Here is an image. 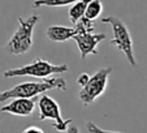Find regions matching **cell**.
I'll use <instances>...</instances> for the list:
<instances>
[{"label": "cell", "instance_id": "cell-1", "mask_svg": "<svg viewBox=\"0 0 147 133\" xmlns=\"http://www.w3.org/2000/svg\"><path fill=\"white\" fill-rule=\"evenodd\" d=\"M67 90V81L61 77L45 78L43 81H29L13 86L9 90L0 93V103L14 98H34L36 95L45 94L48 90Z\"/></svg>", "mask_w": 147, "mask_h": 133}, {"label": "cell", "instance_id": "cell-2", "mask_svg": "<svg viewBox=\"0 0 147 133\" xmlns=\"http://www.w3.org/2000/svg\"><path fill=\"white\" fill-rule=\"evenodd\" d=\"M17 21L18 28L8 41L5 50L12 55H24L33 47V33L39 21V17L36 14H33L28 18L18 17Z\"/></svg>", "mask_w": 147, "mask_h": 133}, {"label": "cell", "instance_id": "cell-3", "mask_svg": "<svg viewBox=\"0 0 147 133\" xmlns=\"http://www.w3.org/2000/svg\"><path fill=\"white\" fill-rule=\"evenodd\" d=\"M68 72V64H52L45 59H35L33 63L26 65L8 69L4 72V77H38L47 78L48 76H57Z\"/></svg>", "mask_w": 147, "mask_h": 133}, {"label": "cell", "instance_id": "cell-4", "mask_svg": "<svg viewBox=\"0 0 147 133\" xmlns=\"http://www.w3.org/2000/svg\"><path fill=\"white\" fill-rule=\"evenodd\" d=\"M103 24H108L112 28V41L111 44H113L119 51H121L125 55L128 63L131 66H137V59L134 55V48H133V39L129 33L128 26L124 22L115 16H108L102 18Z\"/></svg>", "mask_w": 147, "mask_h": 133}, {"label": "cell", "instance_id": "cell-5", "mask_svg": "<svg viewBox=\"0 0 147 133\" xmlns=\"http://www.w3.org/2000/svg\"><path fill=\"white\" fill-rule=\"evenodd\" d=\"M112 73L111 66H106L99 69L96 73L90 77V81L86 86L81 88L78 93V98L85 106H89L94 102L95 99L100 97L103 93L106 92L107 85H108V78Z\"/></svg>", "mask_w": 147, "mask_h": 133}, {"label": "cell", "instance_id": "cell-6", "mask_svg": "<svg viewBox=\"0 0 147 133\" xmlns=\"http://www.w3.org/2000/svg\"><path fill=\"white\" fill-rule=\"evenodd\" d=\"M38 108H39V120H42V121L43 120H51L57 132H67L69 125L72 124L70 119L68 120L63 119L60 106L50 95L42 94L40 99L38 102Z\"/></svg>", "mask_w": 147, "mask_h": 133}, {"label": "cell", "instance_id": "cell-7", "mask_svg": "<svg viewBox=\"0 0 147 133\" xmlns=\"http://www.w3.org/2000/svg\"><path fill=\"white\" fill-rule=\"evenodd\" d=\"M106 39V34L102 33H78L74 35L73 41L76 42L81 54V59L85 60L89 55H98V46L102 41Z\"/></svg>", "mask_w": 147, "mask_h": 133}, {"label": "cell", "instance_id": "cell-8", "mask_svg": "<svg viewBox=\"0 0 147 133\" xmlns=\"http://www.w3.org/2000/svg\"><path fill=\"white\" fill-rule=\"evenodd\" d=\"M35 102L33 98H14L7 106L0 108L1 112H7L16 116H29L34 112Z\"/></svg>", "mask_w": 147, "mask_h": 133}, {"label": "cell", "instance_id": "cell-9", "mask_svg": "<svg viewBox=\"0 0 147 133\" xmlns=\"http://www.w3.org/2000/svg\"><path fill=\"white\" fill-rule=\"evenodd\" d=\"M46 34H47V38L51 42L61 43V42H67L69 39H73L76 34H78V31L76 29V26L74 28H69V26L52 25L47 29Z\"/></svg>", "mask_w": 147, "mask_h": 133}, {"label": "cell", "instance_id": "cell-10", "mask_svg": "<svg viewBox=\"0 0 147 133\" xmlns=\"http://www.w3.org/2000/svg\"><path fill=\"white\" fill-rule=\"evenodd\" d=\"M89 1L90 0H80L77 3L72 4V7L69 8V12H68L69 13V20L72 24H77L82 17H85Z\"/></svg>", "mask_w": 147, "mask_h": 133}, {"label": "cell", "instance_id": "cell-11", "mask_svg": "<svg viewBox=\"0 0 147 133\" xmlns=\"http://www.w3.org/2000/svg\"><path fill=\"white\" fill-rule=\"evenodd\" d=\"M102 12H103V3L102 1H100V0H90L89 4H87L85 17L95 21V20L102 14Z\"/></svg>", "mask_w": 147, "mask_h": 133}, {"label": "cell", "instance_id": "cell-12", "mask_svg": "<svg viewBox=\"0 0 147 133\" xmlns=\"http://www.w3.org/2000/svg\"><path fill=\"white\" fill-rule=\"evenodd\" d=\"M80 0H34L33 8H40V7H65L72 5Z\"/></svg>", "mask_w": 147, "mask_h": 133}, {"label": "cell", "instance_id": "cell-13", "mask_svg": "<svg viewBox=\"0 0 147 133\" xmlns=\"http://www.w3.org/2000/svg\"><path fill=\"white\" fill-rule=\"evenodd\" d=\"M94 28H95V21L89 20L87 17H82L76 24V29H77L78 33H92Z\"/></svg>", "mask_w": 147, "mask_h": 133}, {"label": "cell", "instance_id": "cell-14", "mask_svg": "<svg viewBox=\"0 0 147 133\" xmlns=\"http://www.w3.org/2000/svg\"><path fill=\"white\" fill-rule=\"evenodd\" d=\"M86 128L90 133H120V132H113V130H104L103 128L98 127L96 124H94L92 121L86 123Z\"/></svg>", "mask_w": 147, "mask_h": 133}, {"label": "cell", "instance_id": "cell-15", "mask_svg": "<svg viewBox=\"0 0 147 133\" xmlns=\"http://www.w3.org/2000/svg\"><path fill=\"white\" fill-rule=\"evenodd\" d=\"M90 77H91V76H89L87 73H81L77 78V83L81 86V88H83V86H86L87 83H89Z\"/></svg>", "mask_w": 147, "mask_h": 133}, {"label": "cell", "instance_id": "cell-16", "mask_svg": "<svg viewBox=\"0 0 147 133\" xmlns=\"http://www.w3.org/2000/svg\"><path fill=\"white\" fill-rule=\"evenodd\" d=\"M22 133H45L39 127H35V125H30L26 129H24Z\"/></svg>", "mask_w": 147, "mask_h": 133}, {"label": "cell", "instance_id": "cell-17", "mask_svg": "<svg viewBox=\"0 0 147 133\" xmlns=\"http://www.w3.org/2000/svg\"><path fill=\"white\" fill-rule=\"evenodd\" d=\"M65 133H80V129H78V127H76V125H69V128L67 129Z\"/></svg>", "mask_w": 147, "mask_h": 133}]
</instances>
